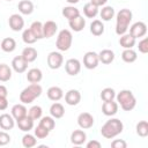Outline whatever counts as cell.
<instances>
[{
  "label": "cell",
  "mask_w": 148,
  "mask_h": 148,
  "mask_svg": "<svg viewBox=\"0 0 148 148\" xmlns=\"http://www.w3.org/2000/svg\"><path fill=\"white\" fill-rule=\"evenodd\" d=\"M43 77L42 71L39 68H31L27 73V80L30 83H38Z\"/></svg>",
  "instance_id": "cell-18"
},
{
  "label": "cell",
  "mask_w": 148,
  "mask_h": 148,
  "mask_svg": "<svg viewBox=\"0 0 148 148\" xmlns=\"http://www.w3.org/2000/svg\"><path fill=\"white\" fill-rule=\"evenodd\" d=\"M87 148H101V143L96 140H91L87 143Z\"/></svg>",
  "instance_id": "cell-47"
},
{
  "label": "cell",
  "mask_w": 148,
  "mask_h": 148,
  "mask_svg": "<svg viewBox=\"0 0 148 148\" xmlns=\"http://www.w3.org/2000/svg\"><path fill=\"white\" fill-rule=\"evenodd\" d=\"M12 66L15 72L17 73H23L28 68V61L22 57V56H16L12 60Z\"/></svg>",
  "instance_id": "cell-11"
},
{
  "label": "cell",
  "mask_w": 148,
  "mask_h": 148,
  "mask_svg": "<svg viewBox=\"0 0 148 148\" xmlns=\"http://www.w3.org/2000/svg\"><path fill=\"white\" fill-rule=\"evenodd\" d=\"M30 30L32 31V34L35 35V37L37 39L44 38V35H43V23L42 22H39V21L32 22V24L30 25Z\"/></svg>",
  "instance_id": "cell-33"
},
{
  "label": "cell",
  "mask_w": 148,
  "mask_h": 148,
  "mask_svg": "<svg viewBox=\"0 0 148 148\" xmlns=\"http://www.w3.org/2000/svg\"><path fill=\"white\" fill-rule=\"evenodd\" d=\"M117 102L120 104L121 109L125 111H131L136 104V99L131 90H121L117 95Z\"/></svg>",
  "instance_id": "cell-3"
},
{
  "label": "cell",
  "mask_w": 148,
  "mask_h": 148,
  "mask_svg": "<svg viewBox=\"0 0 148 148\" xmlns=\"http://www.w3.org/2000/svg\"><path fill=\"white\" fill-rule=\"evenodd\" d=\"M90 32L94 36H101L104 32V25L101 20H94L90 24Z\"/></svg>",
  "instance_id": "cell-28"
},
{
  "label": "cell",
  "mask_w": 148,
  "mask_h": 148,
  "mask_svg": "<svg viewBox=\"0 0 148 148\" xmlns=\"http://www.w3.org/2000/svg\"><path fill=\"white\" fill-rule=\"evenodd\" d=\"M138 47L141 53H147L148 52V38H143L142 40H140Z\"/></svg>",
  "instance_id": "cell-44"
},
{
  "label": "cell",
  "mask_w": 148,
  "mask_h": 148,
  "mask_svg": "<svg viewBox=\"0 0 148 148\" xmlns=\"http://www.w3.org/2000/svg\"><path fill=\"white\" fill-rule=\"evenodd\" d=\"M21 56L28 61V64L29 62H32L37 58V50L35 47H32V46H27L25 49H23Z\"/></svg>",
  "instance_id": "cell-23"
},
{
  "label": "cell",
  "mask_w": 148,
  "mask_h": 148,
  "mask_svg": "<svg viewBox=\"0 0 148 148\" xmlns=\"http://www.w3.org/2000/svg\"><path fill=\"white\" fill-rule=\"evenodd\" d=\"M16 47V42L14 38L12 37H6L2 39L1 42V49L5 51V52H13Z\"/></svg>",
  "instance_id": "cell-29"
},
{
  "label": "cell",
  "mask_w": 148,
  "mask_h": 148,
  "mask_svg": "<svg viewBox=\"0 0 148 148\" xmlns=\"http://www.w3.org/2000/svg\"><path fill=\"white\" fill-rule=\"evenodd\" d=\"M0 127L5 131L12 130L14 127V119L13 116L8 114V113H2L0 116Z\"/></svg>",
  "instance_id": "cell-17"
},
{
  "label": "cell",
  "mask_w": 148,
  "mask_h": 148,
  "mask_svg": "<svg viewBox=\"0 0 148 148\" xmlns=\"http://www.w3.org/2000/svg\"><path fill=\"white\" fill-rule=\"evenodd\" d=\"M124 130V125L121 123V120L113 118L108 120L101 128V134L106 138V139H112L114 136H117L118 134H120Z\"/></svg>",
  "instance_id": "cell-1"
},
{
  "label": "cell",
  "mask_w": 148,
  "mask_h": 148,
  "mask_svg": "<svg viewBox=\"0 0 148 148\" xmlns=\"http://www.w3.org/2000/svg\"><path fill=\"white\" fill-rule=\"evenodd\" d=\"M114 59V53L112 50H109V49H104L102 50L99 53H98V60L102 62V64H105V65H109L113 61Z\"/></svg>",
  "instance_id": "cell-15"
},
{
  "label": "cell",
  "mask_w": 148,
  "mask_h": 148,
  "mask_svg": "<svg viewBox=\"0 0 148 148\" xmlns=\"http://www.w3.org/2000/svg\"><path fill=\"white\" fill-rule=\"evenodd\" d=\"M62 15L69 21V20H72V18H74V17L79 16V15H80V12H79V9L75 8L74 6H67V7H64V8H62Z\"/></svg>",
  "instance_id": "cell-32"
},
{
  "label": "cell",
  "mask_w": 148,
  "mask_h": 148,
  "mask_svg": "<svg viewBox=\"0 0 148 148\" xmlns=\"http://www.w3.org/2000/svg\"><path fill=\"white\" fill-rule=\"evenodd\" d=\"M28 114V110L23 104H15L12 108V116L15 118V120H18Z\"/></svg>",
  "instance_id": "cell-19"
},
{
  "label": "cell",
  "mask_w": 148,
  "mask_h": 148,
  "mask_svg": "<svg viewBox=\"0 0 148 148\" xmlns=\"http://www.w3.org/2000/svg\"><path fill=\"white\" fill-rule=\"evenodd\" d=\"M132 20V12L127 8H123L117 14V23H116V34L124 35L128 29V24Z\"/></svg>",
  "instance_id": "cell-2"
},
{
  "label": "cell",
  "mask_w": 148,
  "mask_h": 148,
  "mask_svg": "<svg viewBox=\"0 0 148 148\" xmlns=\"http://www.w3.org/2000/svg\"><path fill=\"white\" fill-rule=\"evenodd\" d=\"M84 25H86V20L81 15H79V16L69 20V27L74 31H81V30H83Z\"/></svg>",
  "instance_id": "cell-20"
},
{
  "label": "cell",
  "mask_w": 148,
  "mask_h": 148,
  "mask_svg": "<svg viewBox=\"0 0 148 148\" xmlns=\"http://www.w3.org/2000/svg\"><path fill=\"white\" fill-rule=\"evenodd\" d=\"M22 39H23V42L27 43V44H34V43L37 40V38L35 37V35L32 34V31L30 30V28H29V29H25V30L23 31V34H22Z\"/></svg>",
  "instance_id": "cell-39"
},
{
  "label": "cell",
  "mask_w": 148,
  "mask_h": 148,
  "mask_svg": "<svg viewBox=\"0 0 148 148\" xmlns=\"http://www.w3.org/2000/svg\"><path fill=\"white\" fill-rule=\"evenodd\" d=\"M87 139L86 133L82 130H75L72 134H71V141L74 145H82Z\"/></svg>",
  "instance_id": "cell-24"
},
{
  "label": "cell",
  "mask_w": 148,
  "mask_h": 148,
  "mask_svg": "<svg viewBox=\"0 0 148 148\" xmlns=\"http://www.w3.org/2000/svg\"><path fill=\"white\" fill-rule=\"evenodd\" d=\"M46 94H47V97H49L51 101H54V102L59 101V99L64 96L62 89L59 88V87H57V86L50 87V88L47 89V92H46Z\"/></svg>",
  "instance_id": "cell-21"
},
{
  "label": "cell",
  "mask_w": 148,
  "mask_h": 148,
  "mask_svg": "<svg viewBox=\"0 0 148 148\" xmlns=\"http://www.w3.org/2000/svg\"><path fill=\"white\" fill-rule=\"evenodd\" d=\"M65 69L67 72V74L72 75V76H75L80 73V69H81V64L77 59H74V58H71L68 59L66 62H65Z\"/></svg>",
  "instance_id": "cell-8"
},
{
  "label": "cell",
  "mask_w": 148,
  "mask_h": 148,
  "mask_svg": "<svg viewBox=\"0 0 148 148\" xmlns=\"http://www.w3.org/2000/svg\"><path fill=\"white\" fill-rule=\"evenodd\" d=\"M136 134L139 136L146 138L148 135V123L147 120H141L136 124Z\"/></svg>",
  "instance_id": "cell-36"
},
{
  "label": "cell",
  "mask_w": 148,
  "mask_h": 148,
  "mask_svg": "<svg viewBox=\"0 0 148 148\" xmlns=\"http://www.w3.org/2000/svg\"><path fill=\"white\" fill-rule=\"evenodd\" d=\"M83 13H84V15L87 17L92 18V17H95L98 14V7L92 5L91 2H88V3H86L83 6Z\"/></svg>",
  "instance_id": "cell-31"
},
{
  "label": "cell",
  "mask_w": 148,
  "mask_h": 148,
  "mask_svg": "<svg viewBox=\"0 0 148 148\" xmlns=\"http://www.w3.org/2000/svg\"><path fill=\"white\" fill-rule=\"evenodd\" d=\"M99 15H101V18H102V20H104V21H110V20L114 16V9H113V7H111V6H105V7L102 8Z\"/></svg>",
  "instance_id": "cell-35"
},
{
  "label": "cell",
  "mask_w": 148,
  "mask_h": 148,
  "mask_svg": "<svg viewBox=\"0 0 148 148\" xmlns=\"http://www.w3.org/2000/svg\"><path fill=\"white\" fill-rule=\"evenodd\" d=\"M8 108V101L7 97H0V111L6 110Z\"/></svg>",
  "instance_id": "cell-46"
},
{
  "label": "cell",
  "mask_w": 148,
  "mask_h": 148,
  "mask_svg": "<svg viewBox=\"0 0 148 148\" xmlns=\"http://www.w3.org/2000/svg\"><path fill=\"white\" fill-rule=\"evenodd\" d=\"M67 2H69V3H76V2H79L80 0H66Z\"/></svg>",
  "instance_id": "cell-50"
},
{
  "label": "cell",
  "mask_w": 148,
  "mask_h": 148,
  "mask_svg": "<svg viewBox=\"0 0 148 148\" xmlns=\"http://www.w3.org/2000/svg\"><path fill=\"white\" fill-rule=\"evenodd\" d=\"M116 97V92L112 88H104L101 92V98L103 102H106V101H112L113 98Z\"/></svg>",
  "instance_id": "cell-37"
},
{
  "label": "cell",
  "mask_w": 148,
  "mask_h": 148,
  "mask_svg": "<svg viewBox=\"0 0 148 148\" xmlns=\"http://www.w3.org/2000/svg\"><path fill=\"white\" fill-rule=\"evenodd\" d=\"M72 40H73L72 32L68 29H62L58 35V38H57V42H56V46L60 51H67L72 45Z\"/></svg>",
  "instance_id": "cell-4"
},
{
  "label": "cell",
  "mask_w": 148,
  "mask_h": 148,
  "mask_svg": "<svg viewBox=\"0 0 148 148\" xmlns=\"http://www.w3.org/2000/svg\"><path fill=\"white\" fill-rule=\"evenodd\" d=\"M12 77V69L6 64H0V81L7 82Z\"/></svg>",
  "instance_id": "cell-30"
},
{
  "label": "cell",
  "mask_w": 148,
  "mask_h": 148,
  "mask_svg": "<svg viewBox=\"0 0 148 148\" xmlns=\"http://www.w3.org/2000/svg\"><path fill=\"white\" fill-rule=\"evenodd\" d=\"M99 60H98V54L94 51H89L83 56V65L88 69H94L97 67Z\"/></svg>",
  "instance_id": "cell-5"
},
{
  "label": "cell",
  "mask_w": 148,
  "mask_h": 148,
  "mask_svg": "<svg viewBox=\"0 0 148 148\" xmlns=\"http://www.w3.org/2000/svg\"><path fill=\"white\" fill-rule=\"evenodd\" d=\"M17 8H18L20 13H22L24 15H29L34 12V3L30 0H21L18 2Z\"/></svg>",
  "instance_id": "cell-22"
},
{
  "label": "cell",
  "mask_w": 148,
  "mask_h": 148,
  "mask_svg": "<svg viewBox=\"0 0 148 148\" xmlns=\"http://www.w3.org/2000/svg\"><path fill=\"white\" fill-rule=\"evenodd\" d=\"M138 58L136 56V52L132 49H125L121 53V59L125 61V62H133L135 61Z\"/></svg>",
  "instance_id": "cell-34"
},
{
  "label": "cell",
  "mask_w": 148,
  "mask_h": 148,
  "mask_svg": "<svg viewBox=\"0 0 148 148\" xmlns=\"http://www.w3.org/2000/svg\"><path fill=\"white\" fill-rule=\"evenodd\" d=\"M117 111H118V103L113 102V99L112 101H106L102 105V112L105 116H113V114L117 113Z\"/></svg>",
  "instance_id": "cell-14"
},
{
  "label": "cell",
  "mask_w": 148,
  "mask_h": 148,
  "mask_svg": "<svg viewBox=\"0 0 148 148\" xmlns=\"http://www.w3.org/2000/svg\"><path fill=\"white\" fill-rule=\"evenodd\" d=\"M8 23H9V27L12 30L14 31H20L22 30L23 25H24V20L21 15L18 14H13L9 16V20H8Z\"/></svg>",
  "instance_id": "cell-10"
},
{
  "label": "cell",
  "mask_w": 148,
  "mask_h": 148,
  "mask_svg": "<svg viewBox=\"0 0 148 148\" xmlns=\"http://www.w3.org/2000/svg\"><path fill=\"white\" fill-rule=\"evenodd\" d=\"M119 44L124 49H132L135 44V38L133 36H131L130 34H127V35L124 34V35H121V37L119 39Z\"/></svg>",
  "instance_id": "cell-27"
},
{
  "label": "cell",
  "mask_w": 148,
  "mask_h": 148,
  "mask_svg": "<svg viewBox=\"0 0 148 148\" xmlns=\"http://www.w3.org/2000/svg\"><path fill=\"white\" fill-rule=\"evenodd\" d=\"M65 101L68 105H77L81 101V94L76 89H71L65 95Z\"/></svg>",
  "instance_id": "cell-12"
},
{
  "label": "cell",
  "mask_w": 148,
  "mask_h": 148,
  "mask_svg": "<svg viewBox=\"0 0 148 148\" xmlns=\"http://www.w3.org/2000/svg\"><path fill=\"white\" fill-rule=\"evenodd\" d=\"M22 145L25 147V148H31V147H34L35 145H36V139H35V136L34 135H31V134H25L23 138H22Z\"/></svg>",
  "instance_id": "cell-41"
},
{
  "label": "cell",
  "mask_w": 148,
  "mask_h": 148,
  "mask_svg": "<svg viewBox=\"0 0 148 148\" xmlns=\"http://www.w3.org/2000/svg\"><path fill=\"white\" fill-rule=\"evenodd\" d=\"M64 62V58L59 52L52 51L47 56V65L52 69H58Z\"/></svg>",
  "instance_id": "cell-6"
},
{
  "label": "cell",
  "mask_w": 148,
  "mask_h": 148,
  "mask_svg": "<svg viewBox=\"0 0 148 148\" xmlns=\"http://www.w3.org/2000/svg\"><path fill=\"white\" fill-rule=\"evenodd\" d=\"M9 141H10L9 134L5 131H0V146H5V145L9 143Z\"/></svg>",
  "instance_id": "cell-43"
},
{
  "label": "cell",
  "mask_w": 148,
  "mask_h": 148,
  "mask_svg": "<svg viewBox=\"0 0 148 148\" xmlns=\"http://www.w3.org/2000/svg\"><path fill=\"white\" fill-rule=\"evenodd\" d=\"M50 113L53 118H61L64 114H65V109H64V105L61 103H53L50 108Z\"/></svg>",
  "instance_id": "cell-26"
},
{
  "label": "cell",
  "mask_w": 148,
  "mask_h": 148,
  "mask_svg": "<svg viewBox=\"0 0 148 148\" xmlns=\"http://www.w3.org/2000/svg\"><path fill=\"white\" fill-rule=\"evenodd\" d=\"M28 116H29L31 119H34V120L39 119V118L42 117V108L38 106V105L31 106V108L28 110Z\"/></svg>",
  "instance_id": "cell-40"
},
{
  "label": "cell",
  "mask_w": 148,
  "mask_h": 148,
  "mask_svg": "<svg viewBox=\"0 0 148 148\" xmlns=\"http://www.w3.org/2000/svg\"><path fill=\"white\" fill-rule=\"evenodd\" d=\"M49 133H50V131L46 130V128H45L44 126H42V125H38V126L35 128V135H36L37 138H39V139L46 138V136L49 135Z\"/></svg>",
  "instance_id": "cell-42"
},
{
  "label": "cell",
  "mask_w": 148,
  "mask_h": 148,
  "mask_svg": "<svg viewBox=\"0 0 148 148\" xmlns=\"http://www.w3.org/2000/svg\"><path fill=\"white\" fill-rule=\"evenodd\" d=\"M77 124L83 130L90 128L94 125V117L89 112H82L77 117Z\"/></svg>",
  "instance_id": "cell-9"
},
{
  "label": "cell",
  "mask_w": 148,
  "mask_h": 148,
  "mask_svg": "<svg viewBox=\"0 0 148 148\" xmlns=\"http://www.w3.org/2000/svg\"><path fill=\"white\" fill-rule=\"evenodd\" d=\"M8 90L3 84H0V97H7Z\"/></svg>",
  "instance_id": "cell-48"
},
{
  "label": "cell",
  "mask_w": 148,
  "mask_h": 148,
  "mask_svg": "<svg viewBox=\"0 0 148 148\" xmlns=\"http://www.w3.org/2000/svg\"><path fill=\"white\" fill-rule=\"evenodd\" d=\"M16 121H17L18 128H20L21 131H23V132H29V131L34 127V119H31L28 114L24 116L23 118L18 119V120H16Z\"/></svg>",
  "instance_id": "cell-16"
},
{
  "label": "cell",
  "mask_w": 148,
  "mask_h": 148,
  "mask_svg": "<svg viewBox=\"0 0 148 148\" xmlns=\"http://www.w3.org/2000/svg\"><path fill=\"white\" fill-rule=\"evenodd\" d=\"M7 1H12V0H7Z\"/></svg>",
  "instance_id": "cell-51"
},
{
  "label": "cell",
  "mask_w": 148,
  "mask_h": 148,
  "mask_svg": "<svg viewBox=\"0 0 148 148\" xmlns=\"http://www.w3.org/2000/svg\"><path fill=\"white\" fill-rule=\"evenodd\" d=\"M126 142L121 139H117V140H113L112 143H111V147L112 148H126Z\"/></svg>",
  "instance_id": "cell-45"
},
{
  "label": "cell",
  "mask_w": 148,
  "mask_h": 148,
  "mask_svg": "<svg viewBox=\"0 0 148 148\" xmlns=\"http://www.w3.org/2000/svg\"><path fill=\"white\" fill-rule=\"evenodd\" d=\"M35 98H37V97L35 96V94L31 91V89H30L29 87L24 88V89L21 91V94H20V101H21L22 103H24V104L31 103Z\"/></svg>",
  "instance_id": "cell-25"
},
{
  "label": "cell",
  "mask_w": 148,
  "mask_h": 148,
  "mask_svg": "<svg viewBox=\"0 0 148 148\" xmlns=\"http://www.w3.org/2000/svg\"><path fill=\"white\" fill-rule=\"evenodd\" d=\"M57 29H58V25L54 21H46L45 23H43V35H44V38H50L52 37L56 32H57Z\"/></svg>",
  "instance_id": "cell-13"
},
{
  "label": "cell",
  "mask_w": 148,
  "mask_h": 148,
  "mask_svg": "<svg viewBox=\"0 0 148 148\" xmlns=\"http://www.w3.org/2000/svg\"><path fill=\"white\" fill-rule=\"evenodd\" d=\"M147 32V25L145 22H135L131 28H130V35L133 36L135 39L139 38V37H142L145 36Z\"/></svg>",
  "instance_id": "cell-7"
},
{
  "label": "cell",
  "mask_w": 148,
  "mask_h": 148,
  "mask_svg": "<svg viewBox=\"0 0 148 148\" xmlns=\"http://www.w3.org/2000/svg\"><path fill=\"white\" fill-rule=\"evenodd\" d=\"M39 125H42V126H44L46 130L51 131V130H53V128H54V126H56V121L53 120V118H52V117L45 116V117H43V118L40 119Z\"/></svg>",
  "instance_id": "cell-38"
},
{
  "label": "cell",
  "mask_w": 148,
  "mask_h": 148,
  "mask_svg": "<svg viewBox=\"0 0 148 148\" xmlns=\"http://www.w3.org/2000/svg\"><path fill=\"white\" fill-rule=\"evenodd\" d=\"M106 1H108V0H90V2H91L92 5H95V6H97V7L105 5Z\"/></svg>",
  "instance_id": "cell-49"
}]
</instances>
